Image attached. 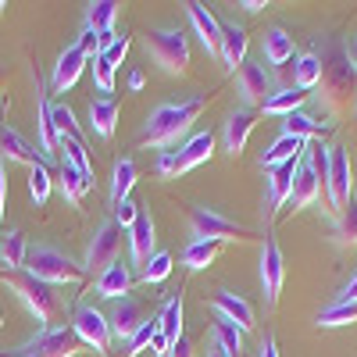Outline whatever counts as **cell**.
<instances>
[{"instance_id": "obj_38", "label": "cell", "mask_w": 357, "mask_h": 357, "mask_svg": "<svg viewBox=\"0 0 357 357\" xmlns=\"http://www.w3.org/2000/svg\"><path fill=\"white\" fill-rule=\"evenodd\" d=\"M50 186H54V172H50V165H47V161H36L33 168H29V197H33L36 207L47 204Z\"/></svg>"}, {"instance_id": "obj_50", "label": "cell", "mask_w": 357, "mask_h": 357, "mask_svg": "<svg viewBox=\"0 0 357 357\" xmlns=\"http://www.w3.org/2000/svg\"><path fill=\"white\" fill-rule=\"evenodd\" d=\"M4 204H8V175H4V158H0V222H4Z\"/></svg>"}, {"instance_id": "obj_44", "label": "cell", "mask_w": 357, "mask_h": 357, "mask_svg": "<svg viewBox=\"0 0 357 357\" xmlns=\"http://www.w3.org/2000/svg\"><path fill=\"white\" fill-rule=\"evenodd\" d=\"M158 333H161V318H158V314H151V318H146V321L139 325V329H136V336L126 343V354H129V357L143 354L146 347L154 343V336H158Z\"/></svg>"}, {"instance_id": "obj_18", "label": "cell", "mask_w": 357, "mask_h": 357, "mask_svg": "<svg viewBox=\"0 0 357 357\" xmlns=\"http://www.w3.org/2000/svg\"><path fill=\"white\" fill-rule=\"evenodd\" d=\"M211 304H215V311H218L222 318H229L240 333H250V329H254V307L243 301V296H236V293H229V289H215V293H211Z\"/></svg>"}, {"instance_id": "obj_52", "label": "cell", "mask_w": 357, "mask_h": 357, "mask_svg": "<svg viewBox=\"0 0 357 357\" xmlns=\"http://www.w3.org/2000/svg\"><path fill=\"white\" fill-rule=\"evenodd\" d=\"M261 357H279V347H275V336H264V340H261Z\"/></svg>"}, {"instance_id": "obj_5", "label": "cell", "mask_w": 357, "mask_h": 357, "mask_svg": "<svg viewBox=\"0 0 357 357\" xmlns=\"http://www.w3.org/2000/svg\"><path fill=\"white\" fill-rule=\"evenodd\" d=\"M79 350H82V340L75 336L72 325H43L33 340H25L4 357H75Z\"/></svg>"}, {"instance_id": "obj_33", "label": "cell", "mask_w": 357, "mask_h": 357, "mask_svg": "<svg viewBox=\"0 0 357 357\" xmlns=\"http://www.w3.org/2000/svg\"><path fill=\"white\" fill-rule=\"evenodd\" d=\"M325 129H329V122H318V118H311L307 111H293L286 114V122H282V132L286 136H296V139H311V136H321Z\"/></svg>"}, {"instance_id": "obj_15", "label": "cell", "mask_w": 357, "mask_h": 357, "mask_svg": "<svg viewBox=\"0 0 357 357\" xmlns=\"http://www.w3.org/2000/svg\"><path fill=\"white\" fill-rule=\"evenodd\" d=\"M254 126H257V111H254V107H236V111L225 118V132H222V139H225V151H229L232 158H240V154H243V146H247Z\"/></svg>"}, {"instance_id": "obj_46", "label": "cell", "mask_w": 357, "mask_h": 357, "mask_svg": "<svg viewBox=\"0 0 357 357\" xmlns=\"http://www.w3.org/2000/svg\"><path fill=\"white\" fill-rule=\"evenodd\" d=\"M126 54H129V36L122 33V36H114V40L104 47V54H100V57H104V61H107L111 68H118V65L126 61Z\"/></svg>"}, {"instance_id": "obj_10", "label": "cell", "mask_w": 357, "mask_h": 357, "mask_svg": "<svg viewBox=\"0 0 357 357\" xmlns=\"http://www.w3.org/2000/svg\"><path fill=\"white\" fill-rule=\"evenodd\" d=\"M72 329L75 336L82 340V347H93V350H107L111 347V325H107V314L97 311L93 304H79L75 314H72Z\"/></svg>"}, {"instance_id": "obj_17", "label": "cell", "mask_w": 357, "mask_h": 357, "mask_svg": "<svg viewBox=\"0 0 357 357\" xmlns=\"http://www.w3.org/2000/svg\"><path fill=\"white\" fill-rule=\"evenodd\" d=\"M86 65H89V61H86V54L79 50V43L65 47V50H61V57H57V65H54L50 89H54V93H65V89H72V86H75V79L82 75V68H86Z\"/></svg>"}, {"instance_id": "obj_29", "label": "cell", "mask_w": 357, "mask_h": 357, "mask_svg": "<svg viewBox=\"0 0 357 357\" xmlns=\"http://www.w3.org/2000/svg\"><path fill=\"white\" fill-rule=\"evenodd\" d=\"M264 57H268V65H282V61H289V57H296L293 36L286 33V29L272 25V29L264 33Z\"/></svg>"}, {"instance_id": "obj_11", "label": "cell", "mask_w": 357, "mask_h": 357, "mask_svg": "<svg viewBox=\"0 0 357 357\" xmlns=\"http://www.w3.org/2000/svg\"><path fill=\"white\" fill-rule=\"evenodd\" d=\"M354 197V168L343 146H329V207L340 215Z\"/></svg>"}, {"instance_id": "obj_30", "label": "cell", "mask_w": 357, "mask_h": 357, "mask_svg": "<svg viewBox=\"0 0 357 357\" xmlns=\"http://www.w3.org/2000/svg\"><path fill=\"white\" fill-rule=\"evenodd\" d=\"M114 122H118V104L111 97H97V100H89V126H93L97 136H111L114 132Z\"/></svg>"}, {"instance_id": "obj_19", "label": "cell", "mask_w": 357, "mask_h": 357, "mask_svg": "<svg viewBox=\"0 0 357 357\" xmlns=\"http://www.w3.org/2000/svg\"><path fill=\"white\" fill-rule=\"evenodd\" d=\"M129 247H132V268H143L154 257V218L139 207L136 222L129 225Z\"/></svg>"}, {"instance_id": "obj_39", "label": "cell", "mask_w": 357, "mask_h": 357, "mask_svg": "<svg viewBox=\"0 0 357 357\" xmlns=\"http://www.w3.org/2000/svg\"><path fill=\"white\" fill-rule=\"evenodd\" d=\"M321 329H336V325H354L357 321V301H336V304H329L325 311H318V318H314Z\"/></svg>"}, {"instance_id": "obj_48", "label": "cell", "mask_w": 357, "mask_h": 357, "mask_svg": "<svg viewBox=\"0 0 357 357\" xmlns=\"http://www.w3.org/2000/svg\"><path fill=\"white\" fill-rule=\"evenodd\" d=\"M136 215H139V204L136 200H122V204L114 207V225L118 229H129L136 222Z\"/></svg>"}, {"instance_id": "obj_57", "label": "cell", "mask_w": 357, "mask_h": 357, "mask_svg": "<svg viewBox=\"0 0 357 357\" xmlns=\"http://www.w3.org/2000/svg\"><path fill=\"white\" fill-rule=\"evenodd\" d=\"M243 8H247V11H261V8H268V4H261V0H247Z\"/></svg>"}, {"instance_id": "obj_32", "label": "cell", "mask_w": 357, "mask_h": 357, "mask_svg": "<svg viewBox=\"0 0 357 357\" xmlns=\"http://www.w3.org/2000/svg\"><path fill=\"white\" fill-rule=\"evenodd\" d=\"M307 151L304 146V139H296V136H279L272 146L264 151V158H261V168H275V165H282V161H289V158H301Z\"/></svg>"}, {"instance_id": "obj_21", "label": "cell", "mask_w": 357, "mask_h": 357, "mask_svg": "<svg viewBox=\"0 0 357 357\" xmlns=\"http://www.w3.org/2000/svg\"><path fill=\"white\" fill-rule=\"evenodd\" d=\"M222 61H225V68L236 75L243 68V61H247V29L243 25H236V22H229V25H222Z\"/></svg>"}, {"instance_id": "obj_7", "label": "cell", "mask_w": 357, "mask_h": 357, "mask_svg": "<svg viewBox=\"0 0 357 357\" xmlns=\"http://www.w3.org/2000/svg\"><path fill=\"white\" fill-rule=\"evenodd\" d=\"M321 100L329 104L333 111L343 104V97L350 93L354 86V65L343 50H333V54H321Z\"/></svg>"}, {"instance_id": "obj_36", "label": "cell", "mask_w": 357, "mask_h": 357, "mask_svg": "<svg viewBox=\"0 0 357 357\" xmlns=\"http://www.w3.org/2000/svg\"><path fill=\"white\" fill-rule=\"evenodd\" d=\"M211 340L229 354V357H240V350H243V333L236 329V325L229 321V318H215V325H211Z\"/></svg>"}, {"instance_id": "obj_2", "label": "cell", "mask_w": 357, "mask_h": 357, "mask_svg": "<svg viewBox=\"0 0 357 357\" xmlns=\"http://www.w3.org/2000/svg\"><path fill=\"white\" fill-rule=\"evenodd\" d=\"M25 272L33 275V279H40V282H50V286H75V282L86 279V268L79 261H72L65 250L47 247V243L29 247Z\"/></svg>"}, {"instance_id": "obj_8", "label": "cell", "mask_w": 357, "mask_h": 357, "mask_svg": "<svg viewBox=\"0 0 357 357\" xmlns=\"http://www.w3.org/2000/svg\"><path fill=\"white\" fill-rule=\"evenodd\" d=\"M118 250H122V229H118L114 222H100L93 229V236H89V243H86V261L82 268L86 272H104L107 264L118 261Z\"/></svg>"}, {"instance_id": "obj_41", "label": "cell", "mask_w": 357, "mask_h": 357, "mask_svg": "<svg viewBox=\"0 0 357 357\" xmlns=\"http://www.w3.org/2000/svg\"><path fill=\"white\" fill-rule=\"evenodd\" d=\"M215 257H218V243H211V240H193V243L183 250V268H190V272H200V268L215 264Z\"/></svg>"}, {"instance_id": "obj_28", "label": "cell", "mask_w": 357, "mask_h": 357, "mask_svg": "<svg viewBox=\"0 0 357 357\" xmlns=\"http://www.w3.org/2000/svg\"><path fill=\"white\" fill-rule=\"evenodd\" d=\"M132 183H136V161L132 158H118L114 161V172H111V207L129 200Z\"/></svg>"}, {"instance_id": "obj_37", "label": "cell", "mask_w": 357, "mask_h": 357, "mask_svg": "<svg viewBox=\"0 0 357 357\" xmlns=\"http://www.w3.org/2000/svg\"><path fill=\"white\" fill-rule=\"evenodd\" d=\"M333 236H336L340 247H357V197H350V204L336 215Z\"/></svg>"}, {"instance_id": "obj_60", "label": "cell", "mask_w": 357, "mask_h": 357, "mask_svg": "<svg viewBox=\"0 0 357 357\" xmlns=\"http://www.w3.org/2000/svg\"><path fill=\"white\" fill-rule=\"evenodd\" d=\"M4 8H8V4H0V11H4Z\"/></svg>"}, {"instance_id": "obj_22", "label": "cell", "mask_w": 357, "mask_h": 357, "mask_svg": "<svg viewBox=\"0 0 357 357\" xmlns=\"http://www.w3.org/2000/svg\"><path fill=\"white\" fill-rule=\"evenodd\" d=\"M211 154H215V136H211V129L190 136V139L175 151V158H178V175L190 172V168H197V165H204V161H211Z\"/></svg>"}, {"instance_id": "obj_42", "label": "cell", "mask_w": 357, "mask_h": 357, "mask_svg": "<svg viewBox=\"0 0 357 357\" xmlns=\"http://www.w3.org/2000/svg\"><path fill=\"white\" fill-rule=\"evenodd\" d=\"M321 79V54L307 50V54H296V89H311Z\"/></svg>"}, {"instance_id": "obj_1", "label": "cell", "mask_w": 357, "mask_h": 357, "mask_svg": "<svg viewBox=\"0 0 357 357\" xmlns=\"http://www.w3.org/2000/svg\"><path fill=\"white\" fill-rule=\"evenodd\" d=\"M207 107V97H193L186 104H161L151 111L143 126V146L151 151H168L190 132V126L200 118V111Z\"/></svg>"}, {"instance_id": "obj_51", "label": "cell", "mask_w": 357, "mask_h": 357, "mask_svg": "<svg viewBox=\"0 0 357 357\" xmlns=\"http://www.w3.org/2000/svg\"><path fill=\"white\" fill-rule=\"evenodd\" d=\"M168 357H193V343H190V340L183 336V340H178V343H175V347L168 350Z\"/></svg>"}, {"instance_id": "obj_43", "label": "cell", "mask_w": 357, "mask_h": 357, "mask_svg": "<svg viewBox=\"0 0 357 357\" xmlns=\"http://www.w3.org/2000/svg\"><path fill=\"white\" fill-rule=\"evenodd\" d=\"M172 275V254L168 250H154V257L146 261L143 268H139V282H161V279H168Z\"/></svg>"}, {"instance_id": "obj_24", "label": "cell", "mask_w": 357, "mask_h": 357, "mask_svg": "<svg viewBox=\"0 0 357 357\" xmlns=\"http://www.w3.org/2000/svg\"><path fill=\"white\" fill-rule=\"evenodd\" d=\"M36 136H40V151H43V161L50 165L54 151H57V132H54V122H50V100L40 89V79H36Z\"/></svg>"}, {"instance_id": "obj_16", "label": "cell", "mask_w": 357, "mask_h": 357, "mask_svg": "<svg viewBox=\"0 0 357 357\" xmlns=\"http://www.w3.org/2000/svg\"><path fill=\"white\" fill-rule=\"evenodd\" d=\"M132 286H136V275H132V264H126V261L107 264L93 282L97 296H107V301H122V296H129Z\"/></svg>"}, {"instance_id": "obj_47", "label": "cell", "mask_w": 357, "mask_h": 357, "mask_svg": "<svg viewBox=\"0 0 357 357\" xmlns=\"http://www.w3.org/2000/svg\"><path fill=\"white\" fill-rule=\"evenodd\" d=\"M93 82H97L100 93H114V68L104 61V57H97V61H93Z\"/></svg>"}, {"instance_id": "obj_23", "label": "cell", "mask_w": 357, "mask_h": 357, "mask_svg": "<svg viewBox=\"0 0 357 357\" xmlns=\"http://www.w3.org/2000/svg\"><path fill=\"white\" fill-rule=\"evenodd\" d=\"M0 158L18 161V165H29V168H33L36 161H43V158L33 151V143H29L18 129H11V126H0Z\"/></svg>"}, {"instance_id": "obj_31", "label": "cell", "mask_w": 357, "mask_h": 357, "mask_svg": "<svg viewBox=\"0 0 357 357\" xmlns=\"http://www.w3.org/2000/svg\"><path fill=\"white\" fill-rule=\"evenodd\" d=\"M114 18H118L114 0H93V4H86V29H93L100 36L114 33Z\"/></svg>"}, {"instance_id": "obj_3", "label": "cell", "mask_w": 357, "mask_h": 357, "mask_svg": "<svg viewBox=\"0 0 357 357\" xmlns=\"http://www.w3.org/2000/svg\"><path fill=\"white\" fill-rule=\"evenodd\" d=\"M146 57H154V65L165 75H186L190 72V40L183 29H151L143 40Z\"/></svg>"}, {"instance_id": "obj_9", "label": "cell", "mask_w": 357, "mask_h": 357, "mask_svg": "<svg viewBox=\"0 0 357 357\" xmlns=\"http://www.w3.org/2000/svg\"><path fill=\"white\" fill-rule=\"evenodd\" d=\"M282 282H286V257L279 250L275 236H264V247H261V286H264V304L268 307L279 304Z\"/></svg>"}, {"instance_id": "obj_12", "label": "cell", "mask_w": 357, "mask_h": 357, "mask_svg": "<svg viewBox=\"0 0 357 357\" xmlns=\"http://www.w3.org/2000/svg\"><path fill=\"white\" fill-rule=\"evenodd\" d=\"M143 321H146V311H143V304L136 301V296H122V301H114V307H111V314H107L111 343L126 347V343L136 336V329H139Z\"/></svg>"}, {"instance_id": "obj_6", "label": "cell", "mask_w": 357, "mask_h": 357, "mask_svg": "<svg viewBox=\"0 0 357 357\" xmlns=\"http://www.w3.org/2000/svg\"><path fill=\"white\" fill-rule=\"evenodd\" d=\"M190 225L197 240H211V243H225V240H250L254 229L232 222L225 215H218L215 207H190Z\"/></svg>"}, {"instance_id": "obj_59", "label": "cell", "mask_w": 357, "mask_h": 357, "mask_svg": "<svg viewBox=\"0 0 357 357\" xmlns=\"http://www.w3.org/2000/svg\"><path fill=\"white\" fill-rule=\"evenodd\" d=\"M354 114H357V100H354Z\"/></svg>"}, {"instance_id": "obj_20", "label": "cell", "mask_w": 357, "mask_h": 357, "mask_svg": "<svg viewBox=\"0 0 357 357\" xmlns=\"http://www.w3.org/2000/svg\"><path fill=\"white\" fill-rule=\"evenodd\" d=\"M186 15H190V22H193V29H197L200 43L207 47V54H218V50H222V25H218V18L207 11L200 0H190Z\"/></svg>"}, {"instance_id": "obj_34", "label": "cell", "mask_w": 357, "mask_h": 357, "mask_svg": "<svg viewBox=\"0 0 357 357\" xmlns=\"http://www.w3.org/2000/svg\"><path fill=\"white\" fill-rule=\"evenodd\" d=\"M307 104V89H275L264 104V114H293V111H304Z\"/></svg>"}, {"instance_id": "obj_49", "label": "cell", "mask_w": 357, "mask_h": 357, "mask_svg": "<svg viewBox=\"0 0 357 357\" xmlns=\"http://www.w3.org/2000/svg\"><path fill=\"white\" fill-rule=\"evenodd\" d=\"M158 175H165V178L178 175V158H175V151H161V158H158Z\"/></svg>"}, {"instance_id": "obj_45", "label": "cell", "mask_w": 357, "mask_h": 357, "mask_svg": "<svg viewBox=\"0 0 357 357\" xmlns=\"http://www.w3.org/2000/svg\"><path fill=\"white\" fill-rule=\"evenodd\" d=\"M57 151H65V165H72V168H75V172H82L86 178H93V168H89V158H86V143L57 139Z\"/></svg>"}, {"instance_id": "obj_27", "label": "cell", "mask_w": 357, "mask_h": 357, "mask_svg": "<svg viewBox=\"0 0 357 357\" xmlns=\"http://www.w3.org/2000/svg\"><path fill=\"white\" fill-rule=\"evenodd\" d=\"M158 318H161V336L168 340V347H175L186 336L183 333V296H168L165 307L158 311Z\"/></svg>"}, {"instance_id": "obj_35", "label": "cell", "mask_w": 357, "mask_h": 357, "mask_svg": "<svg viewBox=\"0 0 357 357\" xmlns=\"http://www.w3.org/2000/svg\"><path fill=\"white\" fill-rule=\"evenodd\" d=\"M50 122H54L57 139L82 143V129H79V122H75V111H72L68 104H50Z\"/></svg>"}, {"instance_id": "obj_26", "label": "cell", "mask_w": 357, "mask_h": 357, "mask_svg": "<svg viewBox=\"0 0 357 357\" xmlns=\"http://www.w3.org/2000/svg\"><path fill=\"white\" fill-rule=\"evenodd\" d=\"M25 254H29V243H25V236L18 229H8L4 236H0V264H4L8 272L25 268Z\"/></svg>"}, {"instance_id": "obj_56", "label": "cell", "mask_w": 357, "mask_h": 357, "mask_svg": "<svg viewBox=\"0 0 357 357\" xmlns=\"http://www.w3.org/2000/svg\"><path fill=\"white\" fill-rule=\"evenodd\" d=\"M129 86H132V89H139V86H143V75H139V72H132V75H129Z\"/></svg>"}, {"instance_id": "obj_53", "label": "cell", "mask_w": 357, "mask_h": 357, "mask_svg": "<svg viewBox=\"0 0 357 357\" xmlns=\"http://www.w3.org/2000/svg\"><path fill=\"white\" fill-rule=\"evenodd\" d=\"M340 301H357V275H354V279L340 289Z\"/></svg>"}, {"instance_id": "obj_54", "label": "cell", "mask_w": 357, "mask_h": 357, "mask_svg": "<svg viewBox=\"0 0 357 357\" xmlns=\"http://www.w3.org/2000/svg\"><path fill=\"white\" fill-rule=\"evenodd\" d=\"M207 357H229V354H225V350H222V347L211 340V350H207Z\"/></svg>"}, {"instance_id": "obj_58", "label": "cell", "mask_w": 357, "mask_h": 357, "mask_svg": "<svg viewBox=\"0 0 357 357\" xmlns=\"http://www.w3.org/2000/svg\"><path fill=\"white\" fill-rule=\"evenodd\" d=\"M0 325H4V307H0Z\"/></svg>"}, {"instance_id": "obj_61", "label": "cell", "mask_w": 357, "mask_h": 357, "mask_svg": "<svg viewBox=\"0 0 357 357\" xmlns=\"http://www.w3.org/2000/svg\"><path fill=\"white\" fill-rule=\"evenodd\" d=\"M0 357H4V354H0Z\"/></svg>"}, {"instance_id": "obj_25", "label": "cell", "mask_w": 357, "mask_h": 357, "mask_svg": "<svg viewBox=\"0 0 357 357\" xmlns=\"http://www.w3.org/2000/svg\"><path fill=\"white\" fill-rule=\"evenodd\" d=\"M321 197V190H318V178H314V172H311V165L304 161L301 165V172H296V183H293V193H289V207L293 211H301V207H307V204H314ZM325 200V197H321Z\"/></svg>"}, {"instance_id": "obj_55", "label": "cell", "mask_w": 357, "mask_h": 357, "mask_svg": "<svg viewBox=\"0 0 357 357\" xmlns=\"http://www.w3.org/2000/svg\"><path fill=\"white\" fill-rule=\"evenodd\" d=\"M347 57H350V65H354V72H357V40L350 43V50H347Z\"/></svg>"}, {"instance_id": "obj_40", "label": "cell", "mask_w": 357, "mask_h": 357, "mask_svg": "<svg viewBox=\"0 0 357 357\" xmlns=\"http://www.w3.org/2000/svg\"><path fill=\"white\" fill-rule=\"evenodd\" d=\"M57 186H61V193H65L68 204H79V200L89 193V186H93V178H86V175L75 172L72 165H61V178H57Z\"/></svg>"}, {"instance_id": "obj_13", "label": "cell", "mask_w": 357, "mask_h": 357, "mask_svg": "<svg viewBox=\"0 0 357 357\" xmlns=\"http://www.w3.org/2000/svg\"><path fill=\"white\" fill-rule=\"evenodd\" d=\"M236 89H240V97H243V107H264L268 97L275 93L272 75L254 61H243V68L236 72Z\"/></svg>"}, {"instance_id": "obj_14", "label": "cell", "mask_w": 357, "mask_h": 357, "mask_svg": "<svg viewBox=\"0 0 357 357\" xmlns=\"http://www.w3.org/2000/svg\"><path fill=\"white\" fill-rule=\"evenodd\" d=\"M301 165H304V154H301V158H289V161H282V165H275V168H264V175H268V204H272V211L286 207Z\"/></svg>"}, {"instance_id": "obj_4", "label": "cell", "mask_w": 357, "mask_h": 357, "mask_svg": "<svg viewBox=\"0 0 357 357\" xmlns=\"http://www.w3.org/2000/svg\"><path fill=\"white\" fill-rule=\"evenodd\" d=\"M4 282L22 296V304L33 311L43 325H50V321H57V318L65 314L61 293H57L50 282H40V279H33L29 272H4Z\"/></svg>"}]
</instances>
